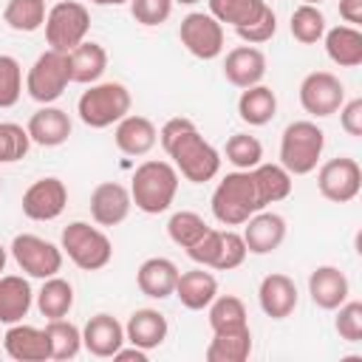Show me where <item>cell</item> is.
Returning <instances> with one entry per match:
<instances>
[{"label": "cell", "mask_w": 362, "mask_h": 362, "mask_svg": "<svg viewBox=\"0 0 362 362\" xmlns=\"http://www.w3.org/2000/svg\"><path fill=\"white\" fill-rule=\"evenodd\" d=\"M206 6L221 25H232L235 31L257 23L269 8L266 0H206Z\"/></svg>", "instance_id": "obj_31"}, {"label": "cell", "mask_w": 362, "mask_h": 362, "mask_svg": "<svg viewBox=\"0 0 362 362\" xmlns=\"http://www.w3.org/2000/svg\"><path fill=\"white\" fill-rule=\"evenodd\" d=\"M28 130L17 122H0V164H14L28 156Z\"/></svg>", "instance_id": "obj_41"}, {"label": "cell", "mask_w": 362, "mask_h": 362, "mask_svg": "<svg viewBox=\"0 0 362 362\" xmlns=\"http://www.w3.org/2000/svg\"><path fill=\"white\" fill-rule=\"evenodd\" d=\"M173 3H181V6H195L198 0H173Z\"/></svg>", "instance_id": "obj_52"}, {"label": "cell", "mask_w": 362, "mask_h": 362, "mask_svg": "<svg viewBox=\"0 0 362 362\" xmlns=\"http://www.w3.org/2000/svg\"><path fill=\"white\" fill-rule=\"evenodd\" d=\"M45 40L54 51H71L79 42H85L90 31V14L79 0H59L45 14Z\"/></svg>", "instance_id": "obj_7"}, {"label": "cell", "mask_w": 362, "mask_h": 362, "mask_svg": "<svg viewBox=\"0 0 362 362\" xmlns=\"http://www.w3.org/2000/svg\"><path fill=\"white\" fill-rule=\"evenodd\" d=\"M124 345V325L113 314H93L82 328V348L90 356L113 359V354Z\"/></svg>", "instance_id": "obj_17"}, {"label": "cell", "mask_w": 362, "mask_h": 362, "mask_svg": "<svg viewBox=\"0 0 362 362\" xmlns=\"http://www.w3.org/2000/svg\"><path fill=\"white\" fill-rule=\"evenodd\" d=\"M257 303H260V311L272 320H286L294 314L297 303H300V294H297V286L288 274L283 272H272L260 280V288H257Z\"/></svg>", "instance_id": "obj_15"}, {"label": "cell", "mask_w": 362, "mask_h": 362, "mask_svg": "<svg viewBox=\"0 0 362 362\" xmlns=\"http://www.w3.org/2000/svg\"><path fill=\"white\" fill-rule=\"evenodd\" d=\"M11 257L14 263L28 274V277H37V280H45V277H54L59 274L62 269V249L34 232H20L14 235L11 240Z\"/></svg>", "instance_id": "obj_9"}, {"label": "cell", "mask_w": 362, "mask_h": 362, "mask_svg": "<svg viewBox=\"0 0 362 362\" xmlns=\"http://www.w3.org/2000/svg\"><path fill=\"white\" fill-rule=\"evenodd\" d=\"M339 17L348 25H362V0H339Z\"/></svg>", "instance_id": "obj_48"}, {"label": "cell", "mask_w": 362, "mask_h": 362, "mask_svg": "<svg viewBox=\"0 0 362 362\" xmlns=\"http://www.w3.org/2000/svg\"><path fill=\"white\" fill-rule=\"evenodd\" d=\"M158 144L170 156V164L189 184H206L221 173V153L204 139L192 119H167L158 130Z\"/></svg>", "instance_id": "obj_1"}, {"label": "cell", "mask_w": 362, "mask_h": 362, "mask_svg": "<svg viewBox=\"0 0 362 362\" xmlns=\"http://www.w3.org/2000/svg\"><path fill=\"white\" fill-rule=\"evenodd\" d=\"M90 3H96V6H124L130 0H90Z\"/></svg>", "instance_id": "obj_50"}, {"label": "cell", "mask_w": 362, "mask_h": 362, "mask_svg": "<svg viewBox=\"0 0 362 362\" xmlns=\"http://www.w3.org/2000/svg\"><path fill=\"white\" fill-rule=\"evenodd\" d=\"M133 209L130 189L119 181H102L90 192V218L96 226H119Z\"/></svg>", "instance_id": "obj_14"}, {"label": "cell", "mask_w": 362, "mask_h": 362, "mask_svg": "<svg viewBox=\"0 0 362 362\" xmlns=\"http://www.w3.org/2000/svg\"><path fill=\"white\" fill-rule=\"evenodd\" d=\"M173 294L181 300L184 308L204 311L218 294V280H215L212 272H206V266H198V269H189V272H178Z\"/></svg>", "instance_id": "obj_25"}, {"label": "cell", "mask_w": 362, "mask_h": 362, "mask_svg": "<svg viewBox=\"0 0 362 362\" xmlns=\"http://www.w3.org/2000/svg\"><path fill=\"white\" fill-rule=\"evenodd\" d=\"M130 105H133L130 90L122 82H93L76 99V113L82 124L93 130H105L119 119H124L130 113Z\"/></svg>", "instance_id": "obj_6"}, {"label": "cell", "mask_w": 362, "mask_h": 362, "mask_svg": "<svg viewBox=\"0 0 362 362\" xmlns=\"http://www.w3.org/2000/svg\"><path fill=\"white\" fill-rule=\"evenodd\" d=\"M113 359H119V362H147V351H141V348H136V345H130V348H119L116 354H113Z\"/></svg>", "instance_id": "obj_49"}, {"label": "cell", "mask_w": 362, "mask_h": 362, "mask_svg": "<svg viewBox=\"0 0 362 362\" xmlns=\"http://www.w3.org/2000/svg\"><path fill=\"white\" fill-rule=\"evenodd\" d=\"M20 206H23V215L28 221H57L68 206V187L57 175L37 178L23 192Z\"/></svg>", "instance_id": "obj_13"}, {"label": "cell", "mask_w": 362, "mask_h": 362, "mask_svg": "<svg viewBox=\"0 0 362 362\" xmlns=\"http://www.w3.org/2000/svg\"><path fill=\"white\" fill-rule=\"evenodd\" d=\"M68 85H71V74H68L65 51H54V48L42 51L25 74V93L40 105H54Z\"/></svg>", "instance_id": "obj_8"}, {"label": "cell", "mask_w": 362, "mask_h": 362, "mask_svg": "<svg viewBox=\"0 0 362 362\" xmlns=\"http://www.w3.org/2000/svg\"><path fill=\"white\" fill-rule=\"evenodd\" d=\"M246 255H249V249L243 243V235L235 229H221V249H218L212 269L215 272H232L246 260Z\"/></svg>", "instance_id": "obj_42"}, {"label": "cell", "mask_w": 362, "mask_h": 362, "mask_svg": "<svg viewBox=\"0 0 362 362\" xmlns=\"http://www.w3.org/2000/svg\"><path fill=\"white\" fill-rule=\"evenodd\" d=\"M34 291L23 274H0V322H23L31 311Z\"/></svg>", "instance_id": "obj_26"}, {"label": "cell", "mask_w": 362, "mask_h": 362, "mask_svg": "<svg viewBox=\"0 0 362 362\" xmlns=\"http://www.w3.org/2000/svg\"><path fill=\"white\" fill-rule=\"evenodd\" d=\"M209 204H212L215 221L223 223V226H243L255 212L266 209L263 195L257 189V181H255L252 170L226 173L218 181Z\"/></svg>", "instance_id": "obj_2"}, {"label": "cell", "mask_w": 362, "mask_h": 362, "mask_svg": "<svg viewBox=\"0 0 362 362\" xmlns=\"http://www.w3.org/2000/svg\"><path fill=\"white\" fill-rule=\"evenodd\" d=\"M325 150V133L311 119L288 122L280 136V164L291 175H308L317 170Z\"/></svg>", "instance_id": "obj_4"}, {"label": "cell", "mask_w": 362, "mask_h": 362, "mask_svg": "<svg viewBox=\"0 0 362 362\" xmlns=\"http://www.w3.org/2000/svg\"><path fill=\"white\" fill-rule=\"evenodd\" d=\"M308 294H311V303L322 311H334L337 305H342L351 294V283L345 277V272L339 266H317L311 274H308Z\"/></svg>", "instance_id": "obj_20"}, {"label": "cell", "mask_w": 362, "mask_h": 362, "mask_svg": "<svg viewBox=\"0 0 362 362\" xmlns=\"http://www.w3.org/2000/svg\"><path fill=\"white\" fill-rule=\"evenodd\" d=\"M337 113H339V124H342V130H345L348 136L359 139V136H362V99L356 96V99L342 102V107H339Z\"/></svg>", "instance_id": "obj_47"}, {"label": "cell", "mask_w": 362, "mask_h": 362, "mask_svg": "<svg viewBox=\"0 0 362 362\" xmlns=\"http://www.w3.org/2000/svg\"><path fill=\"white\" fill-rule=\"evenodd\" d=\"M178 266L170 257H147L136 272V286L150 300H167L175 291Z\"/></svg>", "instance_id": "obj_24"}, {"label": "cell", "mask_w": 362, "mask_h": 362, "mask_svg": "<svg viewBox=\"0 0 362 362\" xmlns=\"http://www.w3.org/2000/svg\"><path fill=\"white\" fill-rule=\"evenodd\" d=\"M3 348L14 362H45V359H51V345H48L45 328L25 325V322L8 325L6 337H3Z\"/></svg>", "instance_id": "obj_21"}, {"label": "cell", "mask_w": 362, "mask_h": 362, "mask_svg": "<svg viewBox=\"0 0 362 362\" xmlns=\"http://www.w3.org/2000/svg\"><path fill=\"white\" fill-rule=\"evenodd\" d=\"M223 76L235 88H252L266 76V54L257 45H238L223 57Z\"/></svg>", "instance_id": "obj_18"}, {"label": "cell", "mask_w": 362, "mask_h": 362, "mask_svg": "<svg viewBox=\"0 0 362 362\" xmlns=\"http://www.w3.org/2000/svg\"><path fill=\"white\" fill-rule=\"evenodd\" d=\"M218 249H221V229L209 226V229H206L189 249H184V252H187V257H189L192 263L212 269V266H215V257H218Z\"/></svg>", "instance_id": "obj_45"}, {"label": "cell", "mask_w": 362, "mask_h": 362, "mask_svg": "<svg viewBox=\"0 0 362 362\" xmlns=\"http://www.w3.org/2000/svg\"><path fill=\"white\" fill-rule=\"evenodd\" d=\"M325 14L320 11V6H308V3H300L294 11H291V20H288V31L297 42L303 45H317L325 34Z\"/></svg>", "instance_id": "obj_37"}, {"label": "cell", "mask_w": 362, "mask_h": 362, "mask_svg": "<svg viewBox=\"0 0 362 362\" xmlns=\"http://www.w3.org/2000/svg\"><path fill=\"white\" fill-rule=\"evenodd\" d=\"M303 3H308V6H320V3H325V0H303Z\"/></svg>", "instance_id": "obj_53"}, {"label": "cell", "mask_w": 362, "mask_h": 362, "mask_svg": "<svg viewBox=\"0 0 362 362\" xmlns=\"http://www.w3.org/2000/svg\"><path fill=\"white\" fill-rule=\"evenodd\" d=\"M345 102V85L331 71H311L300 82V105L308 116L325 119L334 116Z\"/></svg>", "instance_id": "obj_11"}, {"label": "cell", "mask_w": 362, "mask_h": 362, "mask_svg": "<svg viewBox=\"0 0 362 362\" xmlns=\"http://www.w3.org/2000/svg\"><path fill=\"white\" fill-rule=\"evenodd\" d=\"M206 320L212 334L215 331H238L249 325V314L240 297L235 294H215V300L206 305Z\"/></svg>", "instance_id": "obj_33"}, {"label": "cell", "mask_w": 362, "mask_h": 362, "mask_svg": "<svg viewBox=\"0 0 362 362\" xmlns=\"http://www.w3.org/2000/svg\"><path fill=\"white\" fill-rule=\"evenodd\" d=\"M127 6H130V14L139 25L153 28V25H161L170 20L175 3L173 0H130Z\"/></svg>", "instance_id": "obj_44"}, {"label": "cell", "mask_w": 362, "mask_h": 362, "mask_svg": "<svg viewBox=\"0 0 362 362\" xmlns=\"http://www.w3.org/2000/svg\"><path fill=\"white\" fill-rule=\"evenodd\" d=\"M252 354V331L238 328V331H215L204 356L206 362H246Z\"/></svg>", "instance_id": "obj_30"}, {"label": "cell", "mask_w": 362, "mask_h": 362, "mask_svg": "<svg viewBox=\"0 0 362 362\" xmlns=\"http://www.w3.org/2000/svg\"><path fill=\"white\" fill-rule=\"evenodd\" d=\"M45 0H8L3 8V23L11 31L31 34L45 25Z\"/></svg>", "instance_id": "obj_36"}, {"label": "cell", "mask_w": 362, "mask_h": 362, "mask_svg": "<svg viewBox=\"0 0 362 362\" xmlns=\"http://www.w3.org/2000/svg\"><path fill=\"white\" fill-rule=\"evenodd\" d=\"M45 337H48V345H51V359H57V362L74 359L82 351V328H76L65 317L48 320L45 322Z\"/></svg>", "instance_id": "obj_34"}, {"label": "cell", "mask_w": 362, "mask_h": 362, "mask_svg": "<svg viewBox=\"0 0 362 362\" xmlns=\"http://www.w3.org/2000/svg\"><path fill=\"white\" fill-rule=\"evenodd\" d=\"M130 198L133 206L141 209L144 215H161L173 206L175 192H178V170L170 161L147 158L136 167L130 178Z\"/></svg>", "instance_id": "obj_3"}, {"label": "cell", "mask_w": 362, "mask_h": 362, "mask_svg": "<svg viewBox=\"0 0 362 362\" xmlns=\"http://www.w3.org/2000/svg\"><path fill=\"white\" fill-rule=\"evenodd\" d=\"M322 42H325V54L334 65H339V68L362 65V31L356 25L342 23V25L325 28Z\"/></svg>", "instance_id": "obj_27"}, {"label": "cell", "mask_w": 362, "mask_h": 362, "mask_svg": "<svg viewBox=\"0 0 362 362\" xmlns=\"http://www.w3.org/2000/svg\"><path fill=\"white\" fill-rule=\"evenodd\" d=\"M113 141H116V147H119L124 156L139 158V156H147V153L158 144V127H156L147 116L127 113L124 119L116 122Z\"/></svg>", "instance_id": "obj_22"}, {"label": "cell", "mask_w": 362, "mask_h": 362, "mask_svg": "<svg viewBox=\"0 0 362 362\" xmlns=\"http://www.w3.org/2000/svg\"><path fill=\"white\" fill-rule=\"evenodd\" d=\"M25 130H28V139L34 144H40V147H59V144H65L71 139L74 124H71V116L62 107L42 105L40 110H34L28 116Z\"/></svg>", "instance_id": "obj_19"}, {"label": "cell", "mask_w": 362, "mask_h": 362, "mask_svg": "<svg viewBox=\"0 0 362 362\" xmlns=\"http://www.w3.org/2000/svg\"><path fill=\"white\" fill-rule=\"evenodd\" d=\"M6 260H8V252H6V246L0 243V274L6 272Z\"/></svg>", "instance_id": "obj_51"}, {"label": "cell", "mask_w": 362, "mask_h": 362, "mask_svg": "<svg viewBox=\"0 0 362 362\" xmlns=\"http://www.w3.org/2000/svg\"><path fill=\"white\" fill-rule=\"evenodd\" d=\"M235 34H238V37H240L246 45H260V42H269V40L277 34V14H274V8L269 6L257 23H252V25H246V28H238Z\"/></svg>", "instance_id": "obj_46"}, {"label": "cell", "mask_w": 362, "mask_h": 362, "mask_svg": "<svg viewBox=\"0 0 362 362\" xmlns=\"http://www.w3.org/2000/svg\"><path fill=\"white\" fill-rule=\"evenodd\" d=\"M167 334H170V322L158 308H136L124 322V342L141 351L158 348L167 339Z\"/></svg>", "instance_id": "obj_23"}, {"label": "cell", "mask_w": 362, "mask_h": 362, "mask_svg": "<svg viewBox=\"0 0 362 362\" xmlns=\"http://www.w3.org/2000/svg\"><path fill=\"white\" fill-rule=\"evenodd\" d=\"M223 156L235 170H252L263 161V144L252 133H235V136L226 139Z\"/></svg>", "instance_id": "obj_38"}, {"label": "cell", "mask_w": 362, "mask_h": 362, "mask_svg": "<svg viewBox=\"0 0 362 362\" xmlns=\"http://www.w3.org/2000/svg\"><path fill=\"white\" fill-rule=\"evenodd\" d=\"M240 235H243V243H246L249 255H272L286 240V218L277 215V212L260 209L243 223Z\"/></svg>", "instance_id": "obj_16"}, {"label": "cell", "mask_w": 362, "mask_h": 362, "mask_svg": "<svg viewBox=\"0 0 362 362\" xmlns=\"http://www.w3.org/2000/svg\"><path fill=\"white\" fill-rule=\"evenodd\" d=\"M23 96V65L11 54H0V110L14 107Z\"/></svg>", "instance_id": "obj_40"}, {"label": "cell", "mask_w": 362, "mask_h": 362, "mask_svg": "<svg viewBox=\"0 0 362 362\" xmlns=\"http://www.w3.org/2000/svg\"><path fill=\"white\" fill-rule=\"evenodd\" d=\"M59 249L82 272H99L113 260V243L105 229L88 221H71L59 235Z\"/></svg>", "instance_id": "obj_5"}, {"label": "cell", "mask_w": 362, "mask_h": 362, "mask_svg": "<svg viewBox=\"0 0 362 362\" xmlns=\"http://www.w3.org/2000/svg\"><path fill=\"white\" fill-rule=\"evenodd\" d=\"M178 40L198 59H215L223 54V25L209 11H189L178 25Z\"/></svg>", "instance_id": "obj_12"}, {"label": "cell", "mask_w": 362, "mask_h": 362, "mask_svg": "<svg viewBox=\"0 0 362 362\" xmlns=\"http://www.w3.org/2000/svg\"><path fill=\"white\" fill-rule=\"evenodd\" d=\"M334 331L345 342H362V303L359 300H345L342 305L334 308Z\"/></svg>", "instance_id": "obj_43"}, {"label": "cell", "mask_w": 362, "mask_h": 362, "mask_svg": "<svg viewBox=\"0 0 362 362\" xmlns=\"http://www.w3.org/2000/svg\"><path fill=\"white\" fill-rule=\"evenodd\" d=\"M317 189L331 204H348L362 189V167L351 156L328 158L317 170Z\"/></svg>", "instance_id": "obj_10"}, {"label": "cell", "mask_w": 362, "mask_h": 362, "mask_svg": "<svg viewBox=\"0 0 362 362\" xmlns=\"http://www.w3.org/2000/svg\"><path fill=\"white\" fill-rule=\"evenodd\" d=\"M238 116L249 124V127H263L277 116V93L257 82L252 88H243L238 96Z\"/></svg>", "instance_id": "obj_29"}, {"label": "cell", "mask_w": 362, "mask_h": 362, "mask_svg": "<svg viewBox=\"0 0 362 362\" xmlns=\"http://www.w3.org/2000/svg\"><path fill=\"white\" fill-rule=\"evenodd\" d=\"M37 308L45 320H59V317H68L71 308H74V286L54 274V277H45L42 280V288L37 291Z\"/></svg>", "instance_id": "obj_32"}, {"label": "cell", "mask_w": 362, "mask_h": 362, "mask_svg": "<svg viewBox=\"0 0 362 362\" xmlns=\"http://www.w3.org/2000/svg\"><path fill=\"white\" fill-rule=\"evenodd\" d=\"M107 68V51L99 45V42H79L76 48L68 51V74H71V82H79V85H93L102 79Z\"/></svg>", "instance_id": "obj_28"}, {"label": "cell", "mask_w": 362, "mask_h": 362, "mask_svg": "<svg viewBox=\"0 0 362 362\" xmlns=\"http://www.w3.org/2000/svg\"><path fill=\"white\" fill-rule=\"evenodd\" d=\"M206 229H209V223H206L198 212H192V209H178V212H173L170 221H167V235H170V240H173L175 246H181V249H189Z\"/></svg>", "instance_id": "obj_39"}, {"label": "cell", "mask_w": 362, "mask_h": 362, "mask_svg": "<svg viewBox=\"0 0 362 362\" xmlns=\"http://www.w3.org/2000/svg\"><path fill=\"white\" fill-rule=\"evenodd\" d=\"M252 175H255V181H257V189H260V195H263V204L269 206V204H277V201H283V198H288L291 195V173L283 167V164H257V167H252Z\"/></svg>", "instance_id": "obj_35"}]
</instances>
